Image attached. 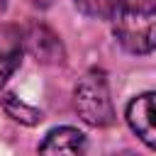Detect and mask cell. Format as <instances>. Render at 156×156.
Segmentation results:
<instances>
[{
    "label": "cell",
    "instance_id": "7a4b0ae2",
    "mask_svg": "<svg viewBox=\"0 0 156 156\" xmlns=\"http://www.w3.org/2000/svg\"><path fill=\"white\" fill-rule=\"evenodd\" d=\"M73 102H76V112L80 115V119L93 127H107L115 122L110 85H107L105 73L98 68L88 71L78 80V85L73 90Z\"/></svg>",
    "mask_w": 156,
    "mask_h": 156
},
{
    "label": "cell",
    "instance_id": "3957f363",
    "mask_svg": "<svg viewBox=\"0 0 156 156\" xmlns=\"http://www.w3.org/2000/svg\"><path fill=\"white\" fill-rule=\"evenodd\" d=\"M127 122L146 146L156 149V93H141L129 100Z\"/></svg>",
    "mask_w": 156,
    "mask_h": 156
},
{
    "label": "cell",
    "instance_id": "30bf717a",
    "mask_svg": "<svg viewBox=\"0 0 156 156\" xmlns=\"http://www.w3.org/2000/svg\"><path fill=\"white\" fill-rule=\"evenodd\" d=\"M5 5H7V0H0V12L5 10Z\"/></svg>",
    "mask_w": 156,
    "mask_h": 156
},
{
    "label": "cell",
    "instance_id": "277c9868",
    "mask_svg": "<svg viewBox=\"0 0 156 156\" xmlns=\"http://www.w3.org/2000/svg\"><path fill=\"white\" fill-rule=\"evenodd\" d=\"M85 154H88L85 134L78 132L76 127L51 129L39 146V156H85Z\"/></svg>",
    "mask_w": 156,
    "mask_h": 156
},
{
    "label": "cell",
    "instance_id": "52a82bcc",
    "mask_svg": "<svg viewBox=\"0 0 156 156\" xmlns=\"http://www.w3.org/2000/svg\"><path fill=\"white\" fill-rule=\"evenodd\" d=\"M2 107H5V112H7L12 119H17V122H22V124H37V122H41V112L34 110L32 105L22 102V100L15 98L12 93H7V95L2 98Z\"/></svg>",
    "mask_w": 156,
    "mask_h": 156
},
{
    "label": "cell",
    "instance_id": "6da1fadb",
    "mask_svg": "<svg viewBox=\"0 0 156 156\" xmlns=\"http://www.w3.org/2000/svg\"><path fill=\"white\" fill-rule=\"evenodd\" d=\"M112 29L122 49L129 54H149L156 49V0H119L112 12Z\"/></svg>",
    "mask_w": 156,
    "mask_h": 156
},
{
    "label": "cell",
    "instance_id": "8992f818",
    "mask_svg": "<svg viewBox=\"0 0 156 156\" xmlns=\"http://www.w3.org/2000/svg\"><path fill=\"white\" fill-rule=\"evenodd\" d=\"M27 44H29V49H32V54L37 56V58H41V61H63V51H61V41H58V37L51 32V29H46V27H32L29 32H27Z\"/></svg>",
    "mask_w": 156,
    "mask_h": 156
},
{
    "label": "cell",
    "instance_id": "9c48e42d",
    "mask_svg": "<svg viewBox=\"0 0 156 156\" xmlns=\"http://www.w3.org/2000/svg\"><path fill=\"white\" fill-rule=\"evenodd\" d=\"M29 5H34V7H39V10H44V7H49L54 0H27Z\"/></svg>",
    "mask_w": 156,
    "mask_h": 156
},
{
    "label": "cell",
    "instance_id": "5b68a950",
    "mask_svg": "<svg viewBox=\"0 0 156 156\" xmlns=\"http://www.w3.org/2000/svg\"><path fill=\"white\" fill-rule=\"evenodd\" d=\"M22 44H24V37H22V32L17 27L0 24V88L15 73V68L20 66Z\"/></svg>",
    "mask_w": 156,
    "mask_h": 156
},
{
    "label": "cell",
    "instance_id": "ba28073f",
    "mask_svg": "<svg viewBox=\"0 0 156 156\" xmlns=\"http://www.w3.org/2000/svg\"><path fill=\"white\" fill-rule=\"evenodd\" d=\"M76 7L88 15V17H95V20H105V17H112V12L117 10L119 0H73Z\"/></svg>",
    "mask_w": 156,
    "mask_h": 156
}]
</instances>
